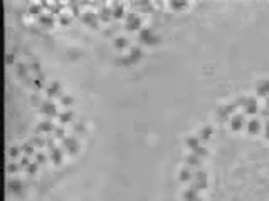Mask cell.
<instances>
[{
    "label": "cell",
    "mask_w": 269,
    "mask_h": 201,
    "mask_svg": "<svg viewBox=\"0 0 269 201\" xmlns=\"http://www.w3.org/2000/svg\"><path fill=\"white\" fill-rule=\"evenodd\" d=\"M140 40H141V44H145V45H155L160 39L156 35H153V32L150 29H145V30L140 32Z\"/></svg>",
    "instance_id": "cell-1"
},
{
    "label": "cell",
    "mask_w": 269,
    "mask_h": 201,
    "mask_svg": "<svg viewBox=\"0 0 269 201\" xmlns=\"http://www.w3.org/2000/svg\"><path fill=\"white\" fill-rule=\"evenodd\" d=\"M40 112L46 114V116H49V117H54V116L57 114V109H56L54 102L46 100V102H42V106H40Z\"/></svg>",
    "instance_id": "cell-2"
},
{
    "label": "cell",
    "mask_w": 269,
    "mask_h": 201,
    "mask_svg": "<svg viewBox=\"0 0 269 201\" xmlns=\"http://www.w3.org/2000/svg\"><path fill=\"white\" fill-rule=\"evenodd\" d=\"M140 25H141V22H140V17L138 15H134V14H130L128 15V18H126V30H136V29H140Z\"/></svg>",
    "instance_id": "cell-3"
},
{
    "label": "cell",
    "mask_w": 269,
    "mask_h": 201,
    "mask_svg": "<svg viewBox=\"0 0 269 201\" xmlns=\"http://www.w3.org/2000/svg\"><path fill=\"white\" fill-rule=\"evenodd\" d=\"M64 146L67 147V151L71 154H76L77 149H79V144H77V141L74 137H64Z\"/></svg>",
    "instance_id": "cell-4"
},
{
    "label": "cell",
    "mask_w": 269,
    "mask_h": 201,
    "mask_svg": "<svg viewBox=\"0 0 269 201\" xmlns=\"http://www.w3.org/2000/svg\"><path fill=\"white\" fill-rule=\"evenodd\" d=\"M207 186V178H205V173L204 171H199L197 173V183L193 184L195 189H204Z\"/></svg>",
    "instance_id": "cell-5"
},
{
    "label": "cell",
    "mask_w": 269,
    "mask_h": 201,
    "mask_svg": "<svg viewBox=\"0 0 269 201\" xmlns=\"http://www.w3.org/2000/svg\"><path fill=\"white\" fill-rule=\"evenodd\" d=\"M140 57H141V50H140L138 47H133L131 52H130V57H128L126 61H123V62L124 64H131V62H136Z\"/></svg>",
    "instance_id": "cell-6"
},
{
    "label": "cell",
    "mask_w": 269,
    "mask_h": 201,
    "mask_svg": "<svg viewBox=\"0 0 269 201\" xmlns=\"http://www.w3.org/2000/svg\"><path fill=\"white\" fill-rule=\"evenodd\" d=\"M244 104H246V111L249 114H256L257 112V102H256V99H246Z\"/></svg>",
    "instance_id": "cell-7"
},
{
    "label": "cell",
    "mask_w": 269,
    "mask_h": 201,
    "mask_svg": "<svg viewBox=\"0 0 269 201\" xmlns=\"http://www.w3.org/2000/svg\"><path fill=\"white\" fill-rule=\"evenodd\" d=\"M230 126H232L234 131H240V129H242V126H244V117H242L240 114L234 116V117H232V122H230Z\"/></svg>",
    "instance_id": "cell-8"
},
{
    "label": "cell",
    "mask_w": 269,
    "mask_h": 201,
    "mask_svg": "<svg viewBox=\"0 0 269 201\" xmlns=\"http://www.w3.org/2000/svg\"><path fill=\"white\" fill-rule=\"evenodd\" d=\"M9 191H10V193H14V194H20L22 193V183L20 181H9Z\"/></svg>",
    "instance_id": "cell-9"
},
{
    "label": "cell",
    "mask_w": 269,
    "mask_h": 201,
    "mask_svg": "<svg viewBox=\"0 0 269 201\" xmlns=\"http://www.w3.org/2000/svg\"><path fill=\"white\" fill-rule=\"evenodd\" d=\"M47 96L49 97H57V96H61V84L59 82H54L51 87L47 89Z\"/></svg>",
    "instance_id": "cell-10"
},
{
    "label": "cell",
    "mask_w": 269,
    "mask_h": 201,
    "mask_svg": "<svg viewBox=\"0 0 269 201\" xmlns=\"http://www.w3.org/2000/svg\"><path fill=\"white\" fill-rule=\"evenodd\" d=\"M257 94L259 96H267L269 94V81H261L257 84Z\"/></svg>",
    "instance_id": "cell-11"
},
{
    "label": "cell",
    "mask_w": 269,
    "mask_h": 201,
    "mask_svg": "<svg viewBox=\"0 0 269 201\" xmlns=\"http://www.w3.org/2000/svg\"><path fill=\"white\" fill-rule=\"evenodd\" d=\"M51 159L56 163V164H61V161H62V153H61V149H57V147H52V149H51Z\"/></svg>",
    "instance_id": "cell-12"
},
{
    "label": "cell",
    "mask_w": 269,
    "mask_h": 201,
    "mask_svg": "<svg viewBox=\"0 0 269 201\" xmlns=\"http://www.w3.org/2000/svg\"><path fill=\"white\" fill-rule=\"evenodd\" d=\"M54 124H52L51 121H42L39 124V131H42V133H51V131H54Z\"/></svg>",
    "instance_id": "cell-13"
},
{
    "label": "cell",
    "mask_w": 269,
    "mask_h": 201,
    "mask_svg": "<svg viewBox=\"0 0 269 201\" xmlns=\"http://www.w3.org/2000/svg\"><path fill=\"white\" fill-rule=\"evenodd\" d=\"M83 22L89 24L91 27H96V17H94V14H91V12H87V14L83 17Z\"/></svg>",
    "instance_id": "cell-14"
},
{
    "label": "cell",
    "mask_w": 269,
    "mask_h": 201,
    "mask_svg": "<svg viewBox=\"0 0 269 201\" xmlns=\"http://www.w3.org/2000/svg\"><path fill=\"white\" fill-rule=\"evenodd\" d=\"M99 17H101V20H104V22H108L109 18L113 17V10H111V8H103L101 10V15H99Z\"/></svg>",
    "instance_id": "cell-15"
},
{
    "label": "cell",
    "mask_w": 269,
    "mask_h": 201,
    "mask_svg": "<svg viewBox=\"0 0 269 201\" xmlns=\"http://www.w3.org/2000/svg\"><path fill=\"white\" fill-rule=\"evenodd\" d=\"M126 45H128V39H124V37H118V39L114 40V47H116V49H124Z\"/></svg>",
    "instance_id": "cell-16"
},
{
    "label": "cell",
    "mask_w": 269,
    "mask_h": 201,
    "mask_svg": "<svg viewBox=\"0 0 269 201\" xmlns=\"http://www.w3.org/2000/svg\"><path fill=\"white\" fill-rule=\"evenodd\" d=\"M124 15V10H123V7H121V5H114V10H113V17L114 18H121Z\"/></svg>",
    "instance_id": "cell-17"
},
{
    "label": "cell",
    "mask_w": 269,
    "mask_h": 201,
    "mask_svg": "<svg viewBox=\"0 0 269 201\" xmlns=\"http://www.w3.org/2000/svg\"><path fill=\"white\" fill-rule=\"evenodd\" d=\"M259 131V121H249V133L251 134H256Z\"/></svg>",
    "instance_id": "cell-18"
},
{
    "label": "cell",
    "mask_w": 269,
    "mask_h": 201,
    "mask_svg": "<svg viewBox=\"0 0 269 201\" xmlns=\"http://www.w3.org/2000/svg\"><path fill=\"white\" fill-rule=\"evenodd\" d=\"M71 119H73V114H71V112H62V114H59V121H61L62 124L71 122Z\"/></svg>",
    "instance_id": "cell-19"
},
{
    "label": "cell",
    "mask_w": 269,
    "mask_h": 201,
    "mask_svg": "<svg viewBox=\"0 0 269 201\" xmlns=\"http://www.w3.org/2000/svg\"><path fill=\"white\" fill-rule=\"evenodd\" d=\"M40 24H44L46 27H51V25L54 24V20H52L51 17H47V15H40Z\"/></svg>",
    "instance_id": "cell-20"
},
{
    "label": "cell",
    "mask_w": 269,
    "mask_h": 201,
    "mask_svg": "<svg viewBox=\"0 0 269 201\" xmlns=\"http://www.w3.org/2000/svg\"><path fill=\"white\" fill-rule=\"evenodd\" d=\"M185 199H187V201L197 199V189H195V188H193V189H190V191H187V193H185Z\"/></svg>",
    "instance_id": "cell-21"
},
{
    "label": "cell",
    "mask_w": 269,
    "mask_h": 201,
    "mask_svg": "<svg viewBox=\"0 0 269 201\" xmlns=\"http://www.w3.org/2000/svg\"><path fill=\"white\" fill-rule=\"evenodd\" d=\"M190 178H192V173H190L189 169H183V171L180 173V180L182 181H189Z\"/></svg>",
    "instance_id": "cell-22"
},
{
    "label": "cell",
    "mask_w": 269,
    "mask_h": 201,
    "mask_svg": "<svg viewBox=\"0 0 269 201\" xmlns=\"http://www.w3.org/2000/svg\"><path fill=\"white\" fill-rule=\"evenodd\" d=\"M22 149H24V153H26L27 156L34 154V147H32V144H24V146H22Z\"/></svg>",
    "instance_id": "cell-23"
},
{
    "label": "cell",
    "mask_w": 269,
    "mask_h": 201,
    "mask_svg": "<svg viewBox=\"0 0 269 201\" xmlns=\"http://www.w3.org/2000/svg\"><path fill=\"white\" fill-rule=\"evenodd\" d=\"M210 134H212V129H210V127H205V129L200 133V137H202V139H209Z\"/></svg>",
    "instance_id": "cell-24"
},
{
    "label": "cell",
    "mask_w": 269,
    "mask_h": 201,
    "mask_svg": "<svg viewBox=\"0 0 269 201\" xmlns=\"http://www.w3.org/2000/svg\"><path fill=\"white\" fill-rule=\"evenodd\" d=\"M187 144H189L192 149H197V147H199V141H197L195 137H190V139H187Z\"/></svg>",
    "instance_id": "cell-25"
},
{
    "label": "cell",
    "mask_w": 269,
    "mask_h": 201,
    "mask_svg": "<svg viewBox=\"0 0 269 201\" xmlns=\"http://www.w3.org/2000/svg\"><path fill=\"white\" fill-rule=\"evenodd\" d=\"M187 163H189V164H199V156L197 154H192V156H189V158H187Z\"/></svg>",
    "instance_id": "cell-26"
},
{
    "label": "cell",
    "mask_w": 269,
    "mask_h": 201,
    "mask_svg": "<svg viewBox=\"0 0 269 201\" xmlns=\"http://www.w3.org/2000/svg\"><path fill=\"white\" fill-rule=\"evenodd\" d=\"M27 171H29V174H36V173H37V163H36V164H29V166H27Z\"/></svg>",
    "instance_id": "cell-27"
},
{
    "label": "cell",
    "mask_w": 269,
    "mask_h": 201,
    "mask_svg": "<svg viewBox=\"0 0 269 201\" xmlns=\"http://www.w3.org/2000/svg\"><path fill=\"white\" fill-rule=\"evenodd\" d=\"M36 158H37V161H36L37 164H42V163H46V156H44V154H37Z\"/></svg>",
    "instance_id": "cell-28"
},
{
    "label": "cell",
    "mask_w": 269,
    "mask_h": 201,
    "mask_svg": "<svg viewBox=\"0 0 269 201\" xmlns=\"http://www.w3.org/2000/svg\"><path fill=\"white\" fill-rule=\"evenodd\" d=\"M71 102H73V97H69V96H64V97H62V104L67 106V104H71Z\"/></svg>",
    "instance_id": "cell-29"
},
{
    "label": "cell",
    "mask_w": 269,
    "mask_h": 201,
    "mask_svg": "<svg viewBox=\"0 0 269 201\" xmlns=\"http://www.w3.org/2000/svg\"><path fill=\"white\" fill-rule=\"evenodd\" d=\"M56 131V136L57 137H64V129L62 127H57V129H54Z\"/></svg>",
    "instance_id": "cell-30"
},
{
    "label": "cell",
    "mask_w": 269,
    "mask_h": 201,
    "mask_svg": "<svg viewBox=\"0 0 269 201\" xmlns=\"http://www.w3.org/2000/svg\"><path fill=\"white\" fill-rule=\"evenodd\" d=\"M29 164H30L29 158H24V159H22V163H20V166H22V168H26V169H27V166H29Z\"/></svg>",
    "instance_id": "cell-31"
},
{
    "label": "cell",
    "mask_w": 269,
    "mask_h": 201,
    "mask_svg": "<svg viewBox=\"0 0 269 201\" xmlns=\"http://www.w3.org/2000/svg\"><path fill=\"white\" fill-rule=\"evenodd\" d=\"M7 169H9V173H15V171L19 169V166H17V164H9Z\"/></svg>",
    "instance_id": "cell-32"
},
{
    "label": "cell",
    "mask_w": 269,
    "mask_h": 201,
    "mask_svg": "<svg viewBox=\"0 0 269 201\" xmlns=\"http://www.w3.org/2000/svg\"><path fill=\"white\" fill-rule=\"evenodd\" d=\"M10 156H14V158H15V156H19V147H15V146L12 147V149H10Z\"/></svg>",
    "instance_id": "cell-33"
},
{
    "label": "cell",
    "mask_w": 269,
    "mask_h": 201,
    "mask_svg": "<svg viewBox=\"0 0 269 201\" xmlns=\"http://www.w3.org/2000/svg\"><path fill=\"white\" fill-rule=\"evenodd\" d=\"M172 7H173V8H183V7H185V4H175V2H173Z\"/></svg>",
    "instance_id": "cell-34"
},
{
    "label": "cell",
    "mask_w": 269,
    "mask_h": 201,
    "mask_svg": "<svg viewBox=\"0 0 269 201\" xmlns=\"http://www.w3.org/2000/svg\"><path fill=\"white\" fill-rule=\"evenodd\" d=\"M34 143H36L37 146H44V141H42V139H39V137H36V139H34Z\"/></svg>",
    "instance_id": "cell-35"
},
{
    "label": "cell",
    "mask_w": 269,
    "mask_h": 201,
    "mask_svg": "<svg viewBox=\"0 0 269 201\" xmlns=\"http://www.w3.org/2000/svg\"><path fill=\"white\" fill-rule=\"evenodd\" d=\"M37 12H39V7H30V14L32 15H36Z\"/></svg>",
    "instance_id": "cell-36"
},
{
    "label": "cell",
    "mask_w": 269,
    "mask_h": 201,
    "mask_svg": "<svg viewBox=\"0 0 269 201\" xmlns=\"http://www.w3.org/2000/svg\"><path fill=\"white\" fill-rule=\"evenodd\" d=\"M36 86L37 87H42V79H36Z\"/></svg>",
    "instance_id": "cell-37"
},
{
    "label": "cell",
    "mask_w": 269,
    "mask_h": 201,
    "mask_svg": "<svg viewBox=\"0 0 269 201\" xmlns=\"http://www.w3.org/2000/svg\"><path fill=\"white\" fill-rule=\"evenodd\" d=\"M61 22L66 25V24H69V18H67V17H62V18H61Z\"/></svg>",
    "instance_id": "cell-38"
},
{
    "label": "cell",
    "mask_w": 269,
    "mask_h": 201,
    "mask_svg": "<svg viewBox=\"0 0 269 201\" xmlns=\"http://www.w3.org/2000/svg\"><path fill=\"white\" fill-rule=\"evenodd\" d=\"M266 137L269 139V122H267V126H266Z\"/></svg>",
    "instance_id": "cell-39"
},
{
    "label": "cell",
    "mask_w": 269,
    "mask_h": 201,
    "mask_svg": "<svg viewBox=\"0 0 269 201\" xmlns=\"http://www.w3.org/2000/svg\"><path fill=\"white\" fill-rule=\"evenodd\" d=\"M32 69L34 71H39V64H32Z\"/></svg>",
    "instance_id": "cell-40"
},
{
    "label": "cell",
    "mask_w": 269,
    "mask_h": 201,
    "mask_svg": "<svg viewBox=\"0 0 269 201\" xmlns=\"http://www.w3.org/2000/svg\"><path fill=\"white\" fill-rule=\"evenodd\" d=\"M192 201H200V199H199V198H197V199H192Z\"/></svg>",
    "instance_id": "cell-41"
},
{
    "label": "cell",
    "mask_w": 269,
    "mask_h": 201,
    "mask_svg": "<svg viewBox=\"0 0 269 201\" xmlns=\"http://www.w3.org/2000/svg\"><path fill=\"white\" fill-rule=\"evenodd\" d=\"M267 107H269V99H267Z\"/></svg>",
    "instance_id": "cell-42"
}]
</instances>
